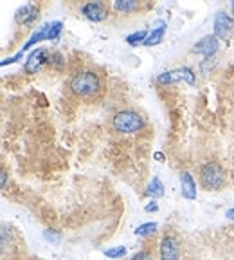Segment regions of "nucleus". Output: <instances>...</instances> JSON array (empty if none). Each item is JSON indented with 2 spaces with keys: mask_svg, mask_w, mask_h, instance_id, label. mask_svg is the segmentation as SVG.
I'll return each mask as SVG.
<instances>
[{
  "mask_svg": "<svg viewBox=\"0 0 234 260\" xmlns=\"http://www.w3.org/2000/svg\"><path fill=\"white\" fill-rule=\"evenodd\" d=\"M144 210L146 211H148V213H151V211H157L159 210V204H157V201H149V203H148V206H146L144 208Z\"/></svg>",
  "mask_w": 234,
  "mask_h": 260,
  "instance_id": "4be33fe9",
  "label": "nucleus"
},
{
  "mask_svg": "<svg viewBox=\"0 0 234 260\" xmlns=\"http://www.w3.org/2000/svg\"><path fill=\"white\" fill-rule=\"evenodd\" d=\"M44 40H49V24H44L40 29H38V31H34V32H32V35H31V38H29V40L24 44V47L20 49V53L16 54V58H20L22 54H24L25 51H27V49H31L32 45L40 44V42H44Z\"/></svg>",
  "mask_w": 234,
  "mask_h": 260,
  "instance_id": "f8f14e48",
  "label": "nucleus"
},
{
  "mask_svg": "<svg viewBox=\"0 0 234 260\" xmlns=\"http://www.w3.org/2000/svg\"><path fill=\"white\" fill-rule=\"evenodd\" d=\"M232 13H234V2H232Z\"/></svg>",
  "mask_w": 234,
  "mask_h": 260,
  "instance_id": "a878e982",
  "label": "nucleus"
},
{
  "mask_svg": "<svg viewBox=\"0 0 234 260\" xmlns=\"http://www.w3.org/2000/svg\"><path fill=\"white\" fill-rule=\"evenodd\" d=\"M149 31H146V29H142V31H137V32H133V35H128L126 37V42H128L130 45H139V44H144L146 38H148Z\"/></svg>",
  "mask_w": 234,
  "mask_h": 260,
  "instance_id": "dca6fc26",
  "label": "nucleus"
},
{
  "mask_svg": "<svg viewBox=\"0 0 234 260\" xmlns=\"http://www.w3.org/2000/svg\"><path fill=\"white\" fill-rule=\"evenodd\" d=\"M180 258V244L175 237L168 235L161 240V260H178Z\"/></svg>",
  "mask_w": 234,
  "mask_h": 260,
  "instance_id": "423d86ee",
  "label": "nucleus"
},
{
  "mask_svg": "<svg viewBox=\"0 0 234 260\" xmlns=\"http://www.w3.org/2000/svg\"><path fill=\"white\" fill-rule=\"evenodd\" d=\"M146 193L149 195V197H162L164 195V184H162L161 179L155 175L153 179H151V183L148 184V190H146Z\"/></svg>",
  "mask_w": 234,
  "mask_h": 260,
  "instance_id": "4468645a",
  "label": "nucleus"
},
{
  "mask_svg": "<svg viewBox=\"0 0 234 260\" xmlns=\"http://www.w3.org/2000/svg\"><path fill=\"white\" fill-rule=\"evenodd\" d=\"M105 256H110V258H123L126 255V248L125 246H115V248L105 249Z\"/></svg>",
  "mask_w": 234,
  "mask_h": 260,
  "instance_id": "6ab92c4d",
  "label": "nucleus"
},
{
  "mask_svg": "<svg viewBox=\"0 0 234 260\" xmlns=\"http://www.w3.org/2000/svg\"><path fill=\"white\" fill-rule=\"evenodd\" d=\"M44 237L49 240V242H54V244L60 242V235H58V232H51V230H49V232L44 233Z\"/></svg>",
  "mask_w": 234,
  "mask_h": 260,
  "instance_id": "aec40b11",
  "label": "nucleus"
},
{
  "mask_svg": "<svg viewBox=\"0 0 234 260\" xmlns=\"http://www.w3.org/2000/svg\"><path fill=\"white\" fill-rule=\"evenodd\" d=\"M113 8L121 13H132L139 8V2L137 0H115V2H113Z\"/></svg>",
  "mask_w": 234,
  "mask_h": 260,
  "instance_id": "2eb2a0df",
  "label": "nucleus"
},
{
  "mask_svg": "<svg viewBox=\"0 0 234 260\" xmlns=\"http://www.w3.org/2000/svg\"><path fill=\"white\" fill-rule=\"evenodd\" d=\"M155 159H159V161H164V154H162V152H157V154H155Z\"/></svg>",
  "mask_w": 234,
  "mask_h": 260,
  "instance_id": "393cba45",
  "label": "nucleus"
},
{
  "mask_svg": "<svg viewBox=\"0 0 234 260\" xmlns=\"http://www.w3.org/2000/svg\"><path fill=\"white\" fill-rule=\"evenodd\" d=\"M6 183H8V172L2 170L0 172V184H2V188H6Z\"/></svg>",
  "mask_w": 234,
  "mask_h": 260,
  "instance_id": "5701e85b",
  "label": "nucleus"
},
{
  "mask_svg": "<svg viewBox=\"0 0 234 260\" xmlns=\"http://www.w3.org/2000/svg\"><path fill=\"white\" fill-rule=\"evenodd\" d=\"M70 89L77 96L89 98L101 90V80L94 71H80L70 80Z\"/></svg>",
  "mask_w": 234,
  "mask_h": 260,
  "instance_id": "f257e3e1",
  "label": "nucleus"
},
{
  "mask_svg": "<svg viewBox=\"0 0 234 260\" xmlns=\"http://www.w3.org/2000/svg\"><path fill=\"white\" fill-rule=\"evenodd\" d=\"M225 217H227V219H230V220H234V208H230V210H227Z\"/></svg>",
  "mask_w": 234,
  "mask_h": 260,
  "instance_id": "b1692460",
  "label": "nucleus"
},
{
  "mask_svg": "<svg viewBox=\"0 0 234 260\" xmlns=\"http://www.w3.org/2000/svg\"><path fill=\"white\" fill-rule=\"evenodd\" d=\"M200 183L206 190H220L225 184V170L218 162H206L200 168Z\"/></svg>",
  "mask_w": 234,
  "mask_h": 260,
  "instance_id": "7ed1b4c3",
  "label": "nucleus"
},
{
  "mask_svg": "<svg viewBox=\"0 0 234 260\" xmlns=\"http://www.w3.org/2000/svg\"><path fill=\"white\" fill-rule=\"evenodd\" d=\"M180 193L182 197L193 201L197 199V184L193 181V175L189 172H182L180 174Z\"/></svg>",
  "mask_w": 234,
  "mask_h": 260,
  "instance_id": "9d476101",
  "label": "nucleus"
},
{
  "mask_svg": "<svg viewBox=\"0 0 234 260\" xmlns=\"http://www.w3.org/2000/svg\"><path fill=\"white\" fill-rule=\"evenodd\" d=\"M38 15H40V11H38L36 6L25 4L15 13V20L18 22V24H31V22L36 20Z\"/></svg>",
  "mask_w": 234,
  "mask_h": 260,
  "instance_id": "9b49d317",
  "label": "nucleus"
},
{
  "mask_svg": "<svg viewBox=\"0 0 234 260\" xmlns=\"http://www.w3.org/2000/svg\"><path fill=\"white\" fill-rule=\"evenodd\" d=\"M113 128L121 134H135L144 126V118L135 110H121L112 119Z\"/></svg>",
  "mask_w": 234,
  "mask_h": 260,
  "instance_id": "f03ea898",
  "label": "nucleus"
},
{
  "mask_svg": "<svg viewBox=\"0 0 234 260\" xmlns=\"http://www.w3.org/2000/svg\"><path fill=\"white\" fill-rule=\"evenodd\" d=\"M155 232H157V224L155 222H146V224H141L139 228H135V235L137 237H148Z\"/></svg>",
  "mask_w": 234,
  "mask_h": 260,
  "instance_id": "f3484780",
  "label": "nucleus"
},
{
  "mask_svg": "<svg viewBox=\"0 0 234 260\" xmlns=\"http://www.w3.org/2000/svg\"><path fill=\"white\" fill-rule=\"evenodd\" d=\"M130 260H151V255H149L148 251H139V253H135Z\"/></svg>",
  "mask_w": 234,
  "mask_h": 260,
  "instance_id": "412c9836",
  "label": "nucleus"
},
{
  "mask_svg": "<svg viewBox=\"0 0 234 260\" xmlns=\"http://www.w3.org/2000/svg\"><path fill=\"white\" fill-rule=\"evenodd\" d=\"M166 29H168V25H166V22H157V27L153 29V31H149L148 38H146V42L142 45L144 47H153V45L161 44L162 38H164V32Z\"/></svg>",
  "mask_w": 234,
  "mask_h": 260,
  "instance_id": "ddd939ff",
  "label": "nucleus"
},
{
  "mask_svg": "<svg viewBox=\"0 0 234 260\" xmlns=\"http://www.w3.org/2000/svg\"><path fill=\"white\" fill-rule=\"evenodd\" d=\"M45 61H47V51H45L44 47H38V49H34V51L29 54L27 60H25L24 71L27 74H36Z\"/></svg>",
  "mask_w": 234,
  "mask_h": 260,
  "instance_id": "0eeeda50",
  "label": "nucleus"
},
{
  "mask_svg": "<svg viewBox=\"0 0 234 260\" xmlns=\"http://www.w3.org/2000/svg\"><path fill=\"white\" fill-rule=\"evenodd\" d=\"M81 11H83V15L90 22H103L106 18V15H108V9L101 2H89V4H85L81 8Z\"/></svg>",
  "mask_w": 234,
  "mask_h": 260,
  "instance_id": "6e6552de",
  "label": "nucleus"
},
{
  "mask_svg": "<svg viewBox=\"0 0 234 260\" xmlns=\"http://www.w3.org/2000/svg\"><path fill=\"white\" fill-rule=\"evenodd\" d=\"M186 80L189 85L194 83V74L189 67H180V69L175 71H166V73H161L157 76V81L162 83V85H168V83H175V81Z\"/></svg>",
  "mask_w": 234,
  "mask_h": 260,
  "instance_id": "20e7f679",
  "label": "nucleus"
},
{
  "mask_svg": "<svg viewBox=\"0 0 234 260\" xmlns=\"http://www.w3.org/2000/svg\"><path fill=\"white\" fill-rule=\"evenodd\" d=\"M214 37L216 38H229L234 32V20L225 13H218L214 16Z\"/></svg>",
  "mask_w": 234,
  "mask_h": 260,
  "instance_id": "39448f33",
  "label": "nucleus"
},
{
  "mask_svg": "<svg viewBox=\"0 0 234 260\" xmlns=\"http://www.w3.org/2000/svg\"><path fill=\"white\" fill-rule=\"evenodd\" d=\"M193 51L194 53H198V54H204V58L206 60H209L211 56H213L216 51H218V38L214 37H204L200 42H197L194 44V47H193Z\"/></svg>",
  "mask_w": 234,
  "mask_h": 260,
  "instance_id": "1a4fd4ad",
  "label": "nucleus"
},
{
  "mask_svg": "<svg viewBox=\"0 0 234 260\" xmlns=\"http://www.w3.org/2000/svg\"><path fill=\"white\" fill-rule=\"evenodd\" d=\"M61 29H63V24L61 22H49V40H58V37H60Z\"/></svg>",
  "mask_w": 234,
  "mask_h": 260,
  "instance_id": "a211bd4d",
  "label": "nucleus"
}]
</instances>
